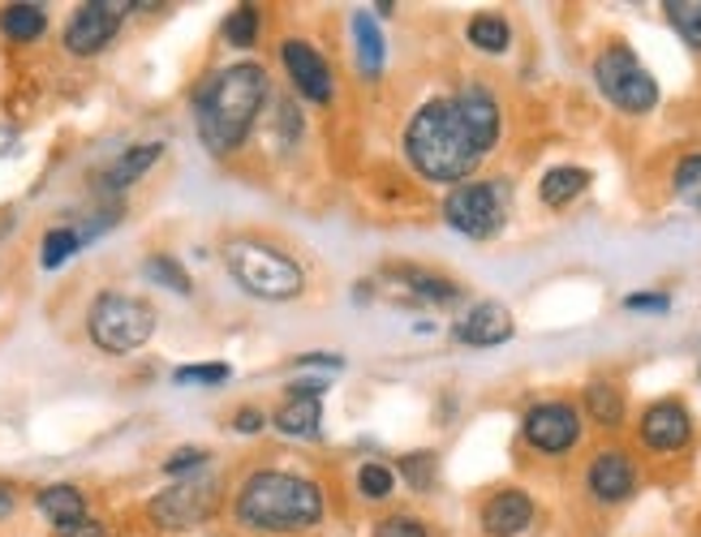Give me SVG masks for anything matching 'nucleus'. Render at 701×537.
<instances>
[{
  "label": "nucleus",
  "mask_w": 701,
  "mask_h": 537,
  "mask_svg": "<svg viewBox=\"0 0 701 537\" xmlns=\"http://www.w3.org/2000/svg\"><path fill=\"white\" fill-rule=\"evenodd\" d=\"M267 103V69L258 61H237L216 69L198 91H194V121L198 138L211 156L237 151Z\"/></svg>",
  "instance_id": "f257e3e1"
},
{
  "label": "nucleus",
  "mask_w": 701,
  "mask_h": 537,
  "mask_svg": "<svg viewBox=\"0 0 701 537\" xmlns=\"http://www.w3.org/2000/svg\"><path fill=\"white\" fill-rule=\"evenodd\" d=\"M486 142L470 129L465 112L456 108V99H431L414 112V121L405 129V159L417 168V177L456 186L470 181L474 168L486 159Z\"/></svg>",
  "instance_id": "f03ea898"
},
{
  "label": "nucleus",
  "mask_w": 701,
  "mask_h": 537,
  "mask_svg": "<svg viewBox=\"0 0 701 537\" xmlns=\"http://www.w3.org/2000/svg\"><path fill=\"white\" fill-rule=\"evenodd\" d=\"M327 511L323 486L302 474H285V469H258L241 481L233 516L241 529L267 537H288L315 529Z\"/></svg>",
  "instance_id": "7ed1b4c3"
},
{
  "label": "nucleus",
  "mask_w": 701,
  "mask_h": 537,
  "mask_svg": "<svg viewBox=\"0 0 701 537\" xmlns=\"http://www.w3.org/2000/svg\"><path fill=\"white\" fill-rule=\"evenodd\" d=\"M224 267L258 301H297L306 292V271L285 250L255 241V237L228 241L224 246Z\"/></svg>",
  "instance_id": "20e7f679"
},
{
  "label": "nucleus",
  "mask_w": 701,
  "mask_h": 537,
  "mask_svg": "<svg viewBox=\"0 0 701 537\" xmlns=\"http://www.w3.org/2000/svg\"><path fill=\"white\" fill-rule=\"evenodd\" d=\"M156 306L142 301V297H129V292H99L87 310V336L91 345L112 352V357H126L138 352L156 336Z\"/></svg>",
  "instance_id": "39448f33"
},
{
  "label": "nucleus",
  "mask_w": 701,
  "mask_h": 537,
  "mask_svg": "<svg viewBox=\"0 0 701 537\" xmlns=\"http://www.w3.org/2000/svg\"><path fill=\"white\" fill-rule=\"evenodd\" d=\"M224 504V486L220 477L211 474H194V477H181V481H172L168 490H160L151 504H147V516L168 529V534H181V529H198V525H207Z\"/></svg>",
  "instance_id": "423d86ee"
},
{
  "label": "nucleus",
  "mask_w": 701,
  "mask_h": 537,
  "mask_svg": "<svg viewBox=\"0 0 701 537\" xmlns=\"http://www.w3.org/2000/svg\"><path fill=\"white\" fill-rule=\"evenodd\" d=\"M594 82H599V91H603L620 112H650L654 103H659V82H654V73L645 69V64L633 57V48H624V43H615V48H606L603 57L594 61Z\"/></svg>",
  "instance_id": "0eeeda50"
},
{
  "label": "nucleus",
  "mask_w": 701,
  "mask_h": 537,
  "mask_svg": "<svg viewBox=\"0 0 701 537\" xmlns=\"http://www.w3.org/2000/svg\"><path fill=\"white\" fill-rule=\"evenodd\" d=\"M447 228H456L461 237L486 241L495 237L509 220V181H470L456 186L444 202Z\"/></svg>",
  "instance_id": "6e6552de"
},
{
  "label": "nucleus",
  "mask_w": 701,
  "mask_h": 537,
  "mask_svg": "<svg viewBox=\"0 0 701 537\" xmlns=\"http://www.w3.org/2000/svg\"><path fill=\"white\" fill-rule=\"evenodd\" d=\"M126 13H129V4H112V0L78 4L73 18L65 22V52H69V57H99V52L117 39Z\"/></svg>",
  "instance_id": "1a4fd4ad"
},
{
  "label": "nucleus",
  "mask_w": 701,
  "mask_h": 537,
  "mask_svg": "<svg viewBox=\"0 0 701 537\" xmlns=\"http://www.w3.org/2000/svg\"><path fill=\"white\" fill-rule=\"evenodd\" d=\"M521 435H525L530 447H539L546 456H560V451L576 447V439H581V412L569 400H542V405L525 412Z\"/></svg>",
  "instance_id": "9d476101"
},
{
  "label": "nucleus",
  "mask_w": 701,
  "mask_h": 537,
  "mask_svg": "<svg viewBox=\"0 0 701 537\" xmlns=\"http://www.w3.org/2000/svg\"><path fill=\"white\" fill-rule=\"evenodd\" d=\"M280 61H285V73L297 96H306L310 103H332L336 99L332 64L323 61V52L310 39H285L280 43Z\"/></svg>",
  "instance_id": "9b49d317"
},
{
  "label": "nucleus",
  "mask_w": 701,
  "mask_h": 537,
  "mask_svg": "<svg viewBox=\"0 0 701 537\" xmlns=\"http://www.w3.org/2000/svg\"><path fill=\"white\" fill-rule=\"evenodd\" d=\"M689 439H693V417H689L684 405L659 400V405L641 412V442L650 451H680Z\"/></svg>",
  "instance_id": "f8f14e48"
},
{
  "label": "nucleus",
  "mask_w": 701,
  "mask_h": 537,
  "mask_svg": "<svg viewBox=\"0 0 701 537\" xmlns=\"http://www.w3.org/2000/svg\"><path fill=\"white\" fill-rule=\"evenodd\" d=\"M638 490V465L629 460V451H599L590 465V495L599 504H624Z\"/></svg>",
  "instance_id": "ddd939ff"
},
{
  "label": "nucleus",
  "mask_w": 701,
  "mask_h": 537,
  "mask_svg": "<svg viewBox=\"0 0 701 537\" xmlns=\"http://www.w3.org/2000/svg\"><path fill=\"white\" fill-rule=\"evenodd\" d=\"M530 525H534V499L516 486L491 495L486 507H482V529L491 537H521Z\"/></svg>",
  "instance_id": "4468645a"
},
{
  "label": "nucleus",
  "mask_w": 701,
  "mask_h": 537,
  "mask_svg": "<svg viewBox=\"0 0 701 537\" xmlns=\"http://www.w3.org/2000/svg\"><path fill=\"white\" fill-rule=\"evenodd\" d=\"M512 331H516V327H512L509 306H500V301H482V306H474L470 315L456 322V340L474 348L504 345V340H512Z\"/></svg>",
  "instance_id": "2eb2a0df"
},
{
  "label": "nucleus",
  "mask_w": 701,
  "mask_h": 537,
  "mask_svg": "<svg viewBox=\"0 0 701 537\" xmlns=\"http://www.w3.org/2000/svg\"><path fill=\"white\" fill-rule=\"evenodd\" d=\"M164 156V142H138V147H129V151H121V156L112 159L108 168H103V177H99V186L108 193H121L129 190L134 181H142L156 163H160Z\"/></svg>",
  "instance_id": "dca6fc26"
},
{
  "label": "nucleus",
  "mask_w": 701,
  "mask_h": 537,
  "mask_svg": "<svg viewBox=\"0 0 701 537\" xmlns=\"http://www.w3.org/2000/svg\"><path fill=\"white\" fill-rule=\"evenodd\" d=\"M456 99V108L465 112V121H470V129L478 133L486 147H495L500 142V103H495V96L486 91V87H465Z\"/></svg>",
  "instance_id": "f3484780"
},
{
  "label": "nucleus",
  "mask_w": 701,
  "mask_h": 537,
  "mask_svg": "<svg viewBox=\"0 0 701 537\" xmlns=\"http://www.w3.org/2000/svg\"><path fill=\"white\" fill-rule=\"evenodd\" d=\"M34 507L57 525H78V520H87V495L78 490V486H69V481H57V486H43L39 495H34Z\"/></svg>",
  "instance_id": "a211bd4d"
},
{
  "label": "nucleus",
  "mask_w": 701,
  "mask_h": 537,
  "mask_svg": "<svg viewBox=\"0 0 701 537\" xmlns=\"http://www.w3.org/2000/svg\"><path fill=\"white\" fill-rule=\"evenodd\" d=\"M276 430L285 439H319L323 430V400L310 396H288L280 412H276Z\"/></svg>",
  "instance_id": "6ab92c4d"
},
{
  "label": "nucleus",
  "mask_w": 701,
  "mask_h": 537,
  "mask_svg": "<svg viewBox=\"0 0 701 537\" xmlns=\"http://www.w3.org/2000/svg\"><path fill=\"white\" fill-rule=\"evenodd\" d=\"M353 48H357V69H362L366 78H379L387 52H383L379 27H375V18H371L366 9L353 13Z\"/></svg>",
  "instance_id": "aec40b11"
},
{
  "label": "nucleus",
  "mask_w": 701,
  "mask_h": 537,
  "mask_svg": "<svg viewBox=\"0 0 701 537\" xmlns=\"http://www.w3.org/2000/svg\"><path fill=\"white\" fill-rule=\"evenodd\" d=\"M43 31H48L43 4L22 0V4H4V9H0V34H4V39H13V43H34Z\"/></svg>",
  "instance_id": "412c9836"
},
{
  "label": "nucleus",
  "mask_w": 701,
  "mask_h": 537,
  "mask_svg": "<svg viewBox=\"0 0 701 537\" xmlns=\"http://www.w3.org/2000/svg\"><path fill=\"white\" fill-rule=\"evenodd\" d=\"M396 280L409 288L414 297H422V301H435V306H452V301H461V285H452V280L435 276V271H422V267H396Z\"/></svg>",
  "instance_id": "4be33fe9"
},
{
  "label": "nucleus",
  "mask_w": 701,
  "mask_h": 537,
  "mask_svg": "<svg viewBox=\"0 0 701 537\" xmlns=\"http://www.w3.org/2000/svg\"><path fill=\"white\" fill-rule=\"evenodd\" d=\"M585 186H590V172H585V168H573V163H564V168H551V172L542 177L539 193L546 207H569L573 198L585 193Z\"/></svg>",
  "instance_id": "5701e85b"
},
{
  "label": "nucleus",
  "mask_w": 701,
  "mask_h": 537,
  "mask_svg": "<svg viewBox=\"0 0 701 537\" xmlns=\"http://www.w3.org/2000/svg\"><path fill=\"white\" fill-rule=\"evenodd\" d=\"M585 412L594 417V426L620 430V421H624V391L615 382H590L585 387Z\"/></svg>",
  "instance_id": "b1692460"
},
{
  "label": "nucleus",
  "mask_w": 701,
  "mask_h": 537,
  "mask_svg": "<svg viewBox=\"0 0 701 537\" xmlns=\"http://www.w3.org/2000/svg\"><path fill=\"white\" fill-rule=\"evenodd\" d=\"M142 276L151 280V285L168 288V292H177V297H190L194 285H190V271L172 258V253H151L147 262H142Z\"/></svg>",
  "instance_id": "393cba45"
},
{
  "label": "nucleus",
  "mask_w": 701,
  "mask_h": 537,
  "mask_svg": "<svg viewBox=\"0 0 701 537\" xmlns=\"http://www.w3.org/2000/svg\"><path fill=\"white\" fill-rule=\"evenodd\" d=\"M470 43L478 48V52H509V43H512V31H509V22L500 18V13H478L474 22H470Z\"/></svg>",
  "instance_id": "a878e982"
},
{
  "label": "nucleus",
  "mask_w": 701,
  "mask_h": 537,
  "mask_svg": "<svg viewBox=\"0 0 701 537\" xmlns=\"http://www.w3.org/2000/svg\"><path fill=\"white\" fill-rule=\"evenodd\" d=\"M258 31H263V13H258L255 4H237V9L224 18V39H228L233 48H255Z\"/></svg>",
  "instance_id": "bb28decb"
},
{
  "label": "nucleus",
  "mask_w": 701,
  "mask_h": 537,
  "mask_svg": "<svg viewBox=\"0 0 701 537\" xmlns=\"http://www.w3.org/2000/svg\"><path fill=\"white\" fill-rule=\"evenodd\" d=\"M82 250V237H78V228H52L48 237H43V246H39V262L48 267V271H57L61 262H69L73 253Z\"/></svg>",
  "instance_id": "cd10ccee"
},
{
  "label": "nucleus",
  "mask_w": 701,
  "mask_h": 537,
  "mask_svg": "<svg viewBox=\"0 0 701 537\" xmlns=\"http://www.w3.org/2000/svg\"><path fill=\"white\" fill-rule=\"evenodd\" d=\"M668 18L680 39L701 52V0H668Z\"/></svg>",
  "instance_id": "c85d7f7f"
},
{
  "label": "nucleus",
  "mask_w": 701,
  "mask_h": 537,
  "mask_svg": "<svg viewBox=\"0 0 701 537\" xmlns=\"http://www.w3.org/2000/svg\"><path fill=\"white\" fill-rule=\"evenodd\" d=\"M671 186H675V198L684 202V207H693L701 211V156H684L675 163V177H671Z\"/></svg>",
  "instance_id": "c756f323"
},
{
  "label": "nucleus",
  "mask_w": 701,
  "mask_h": 537,
  "mask_svg": "<svg viewBox=\"0 0 701 537\" xmlns=\"http://www.w3.org/2000/svg\"><path fill=\"white\" fill-rule=\"evenodd\" d=\"M392 486H396V477H392V469H387V465L366 460V465L357 469V495H362V499H371V504L387 499V495H392Z\"/></svg>",
  "instance_id": "7c9ffc66"
},
{
  "label": "nucleus",
  "mask_w": 701,
  "mask_h": 537,
  "mask_svg": "<svg viewBox=\"0 0 701 537\" xmlns=\"http://www.w3.org/2000/svg\"><path fill=\"white\" fill-rule=\"evenodd\" d=\"M401 477L414 490H431L435 486V451H409V456H401Z\"/></svg>",
  "instance_id": "2f4dec72"
},
{
  "label": "nucleus",
  "mask_w": 701,
  "mask_h": 537,
  "mask_svg": "<svg viewBox=\"0 0 701 537\" xmlns=\"http://www.w3.org/2000/svg\"><path fill=\"white\" fill-rule=\"evenodd\" d=\"M207 460H211V451L207 447H177L168 460H164V474L168 477H194L207 469Z\"/></svg>",
  "instance_id": "473e14b6"
},
{
  "label": "nucleus",
  "mask_w": 701,
  "mask_h": 537,
  "mask_svg": "<svg viewBox=\"0 0 701 537\" xmlns=\"http://www.w3.org/2000/svg\"><path fill=\"white\" fill-rule=\"evenodd\" d=\"M228 366L224 361H207V366H181V370H172V382H198V387H220L228 382Z\"/></svg>",
  "instance_id": "72a5a7b5"
},
{
  "label": "nucleus",
  "mask_w": 701,
  "mask_h": 537,
  "mask_svg": "<svg viewBox=\"0 0 701 537\" xmlns=\"http://www.w3.org/2000/svg\"><path fill=\"white\" fill-rule=\"evenodd\" d=\"M375 537H431V529L417 516H387L375 525Z\"/></svg>",
  "instance_id": "f704fd0d"
},
{
  "label": "nucleus",
  "mask_w": 701,
  "mask_h": 537,
  "mask_svg": "<svg viewBox=\"0 0 701 537\" xmlns=\"http://www.w3.org/2000/svg\"><path fill=\"white\" fill-rule=\"evenodd\" d=\"M624 310H650V315H668L671 297H668V292H629V297H624Z\"/></svg>",
  "instance_id": "c9c22d12"
},
{
  "label": "nucleus",
  "mask_w": 701,
  "mask_h": 537,
  "mask_svg": "<svg viewBox=\"0 0 701 537\" xmlns=\"http://www.w3.org/2000/svg\"><path fill=\"white\" fill-rule=\"evenodd\" d=\"M263 426H267V417H263V409H250V405H246V409L233 412V430H237V435H258Z\"/></svg>",
  "instance_id": "e433bc0d"
},
{
  "label": "nucleus",
  "mask_w": 701,
  "mask_h": 537,
  "mask_svg": "<svg viewBox=\"0 0 701 537\" xmlns=\"http://www.w3.org/2000/svg\"><path fill=\"white\" fill-rule=\"evenodd\" d=\"M57 537H108V525L103 520H78V525H65V529H57Z\"/></svg>",
  "instance_id": "4c0bfd02"
},
{
  "label": "nucleus",
  "mask_w": 701,
  "mask_h": 537,
  "mask_svg": "<svg viewBox=\"0 0 701 537\" xmlns=\"http://www.w3.org/2000/svg\"><path fill=\"white\" fill-rule=\"evenodd\" d=\"M297 366H323V370H340L345 361H340L336 352H332V357H327V352H306V357H297Z\"/></svg>",
  "instance_id": "58836bf2"
},
{
  "label": "nucleus",
  "mask_w": 701,
  "mask_h": 537,
  "mask_svg": "<svg viewBox=\"0 0 701 537\" xmlns=\"http://www.w3.org/2000/svg\"><path fill=\"white\" fill-rule=\"evenodd\" d=\"M13 507H18L13 486H9V481H0V520H9V516H13Z\"/></svg>",
  "instance_id": "ea45409f"
}]
</instances>
